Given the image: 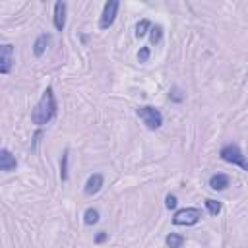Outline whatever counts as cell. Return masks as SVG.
Wrapping results in <instances>:
<instances>
[{
	"label": "cell",
	"mask_w": 248,
	"mask_h": 248,
	"mask_svg": "<svg viewBox=\"0 0 248 248\" xmlns=\"http://www.w3.org/2000/svg\"><path fill=\"white\" fill-rule=\"evenodd\" d=\"M161 39H163V27L161 25H153L151 31H149V43L157 45V43H161Z\"/></svg>",
	"instance_id": "9a60e30c"
},
{
	"label": "cell",
	"mask_w": 248,
	"mask_h": 248,
	"mask_svg": "<svg viewBox=\"0 0 248 248\" xmlns=\"http://www.w3.org/2000/svg\"><path fill=\"white\" fill-rule=\"evenodd\" d=\"M219 155H221V159H223L225 163H231V165H238V167H242L244 170H248V159L244 157L242 149H240L236 143H229V145L221 147Z\"/></svg>",
	"instance_id": "7a4b0ae2"
},
{
	"label": "cell",
	"mask_w": 248,
	"mask_h": 248,
	"mask_svg": "<svg viewBox=\"0 0 248 248\" xmlns=\"http://www.w3.org/2000/svg\"><path fill=\"white\" fill-rule=\"evenodd\" d=\"M169 97H170L172 101H176V103H180V101L184 99V97H182V91H180L178 87H172V89L169 91Z\"/></svg>",
	"instance_id": "d6986e66"
},
{
	"label": "cell",
	"mask_w": 248,
	"mask_h": 248,
	"mask_svg": "<svg viewBox=\"0 0 248 248\" xmlns=\"http://www.w3.org/2000/svg\"><path fill=\"white\" fill-rule=\"evenodd\" d=\"M52 19H54V27L58 31H62L66 27V2L58 0L54 4V16H52Z\"/></svg>",
	"instance_id": "ba28073f"
},
{
	"label": "cell",
	"mask_w": 248,
	"mask_h": 248,
	"mask_svg": "<svg viewBox=\"0 0 248 248\" xmlns=\"http://www.w3.org/2000/svg\"><path fill=\"white\" fill-rule=\"evenodd\" d=\"M103 174L101 172H95V174H91L89 178H87V182H85V188H83V192L87 194V196H93V194H97L101 188H103Z\"/></svg>",
	"instance_id": "9c48e42d"
},
{
	"label": "cell",
	"mask_w": 248,
	"mask_h": 248,
	"mask_svg": "<svg viewBox=\"0 0 248 248\" xmlns=\"http://www.w3.org/2000/svg\"><path fill=\"white\" fill-rule=\"evenodd\" d=\"M202 219V211L198 207H184V209H178L172 217V223L174 225H182V227H192L196 225L198 221Z\"/></svg>",
	"instance_id": "277c9868"
},
{
	"label": "cell",
	"mask_w": 248,
	"mask_h": 248,
	"mask_svg": "<svg viewBox=\"0 0 248 248\" xmlns=\"http://www.w3.org/2000/svg\"><path fill=\"white\" fill-rule=\"evenodd\" d=\"M151 21L149 19H141V21H138V25H136V37L138 39H141V37H145L149 31H151Z\"/></svg>",
	"instance_id": "4fadbf2b"
},
{
	"label": "cell",
	"mask_w": 248,
	"mask_h": 248,
	"mask_svg": "<svg viewBox=\"0 0 248 248\" xmlns=\"http://www.w3.org/2000/svg\"><path fill=\"white\" fill-rule=\"evenodd\" d=\"M149 54H151V52H149V46H141V48L138 50V60H140V62H147V60H149Z\"/></svg>",
	"instance_id": "ac0fdd59"
},
{
	"label": "cell",
	"mask_w": 248,
	"mask_h": 248,
	"mask_svg": "<svg viewBox=\"0 0 248 248\" xmlns=\"http://www.w3.org/2000/svg\"><path fill=\"white\" fill-rule=\"evenodd\" d=\"M165 242H167L169 248H182V244H184V236H182V234H176V232H170V234H167Z\"/></svg>",
	"instance_id": "7c38bea8"
},
{
	"label": "cell",
	"mask_w": 248,
	"mask_h": 248,
	"mask_svg": "<svg viewBox=\"0 0 248 248\" xmlns=\"http://www.w3.org/2000/svg\"><path fill=\"white\" fill-rule=\"evenodd\" d=\"M105 240H107V232H99V234H97V238H95V242H97V244H101V242H105Z\"/></svg>",
	"instance_id": "44dd1931"
},
{
	"label": "cell",
	"mask_w": 248,
	"mask_h": 248,
	"mask_svg": "<svg viewBox=\"0 0 248 248\" xmlns=\"http://www.w3.org/2000/svg\"><path fill=\"white\" fill-rule=\"evenodd\" d=\"M48 43H50V35L48 33H41L35 39V43H33V54L35 56H43L45 50H46V46H48Z\"/></svg>",
	"instance_id": "8fae6325"
},
{
	"label": "cell",
	"mask_w": 248,
	"mask_h": 248,
	"mask_svg": "<svg viewBox=\"0 0 248 248\" xmlns=\"http://www.w3.org/2000/svg\"><path fill=\"white\" fill-rule=\"evenodd\" d=\"M136 114L143 120V124L149 130H157L163 126V114L155 107H140V108H136Z\"/></svg>",
	"instance_id": "3957f363"
},
{
	"label": "cell",
	"mask_w": 248,
	"mask_h": 248,
	"mask_svg": "<svg viewBox=\"0 0 248 248\" xmlns=\"http://www.w3.org/2000/svg\"><path fill=\"white\" fill-rule=\"evenodd\" d=\"M14 64V46L10 43L0 46V72L2 74H10Z\"/></svg>",
	"instance_id": "8992f818"
},
{
	"label": "cell",
	"mask_w": 248,
	"mask_h": 248,
	"mask_svg": "<svg viewBox=\"0 0 248 248\" xmlns=\"http://www.w3.org/2000/svg\"><path fill=\"white\" fill-rule=\"evenodd\" d=\"M97 221H99V211H97L95 207L85 209V213H83V223H85V225H95Z\"/></svg>",
	"instance_id": "5bb4252c"
},
{
	"label": "cell",
	"mask_w": 248,
	"mask_h": 248,
	"mask_svg": "<svg viewBox=\"0 0 248 248\" xmlns=\"http://www.w3.org/2000/svg\"><path fill=\"white\" fill-rule=\"evenodd\" d=\"M16 167H17L16 157L10 153V149L2 147V149H0V170H4V172H12V170H16Z\"/></svg>",
	"instance_id": "52a82bcc"
},
{
	"label": "cell",
	"mask_w": 248,
	"mask_h": 248,
	"mask_svg": "<svg viewBox=\"0 0 248 248\" xmlns=\"http://www.w3.org/2000/svg\"><path fill=\"white\" fill-rule=\"evenodd\" d=\"M68 159H70V151L66 149L62 153V161H60V178H62V182L68 180Z\"/></svg>",
	"instance_id": "2e32d148"
},
{
	"label": "cell",
	"mask_w": 248,
	"mask_h": 248,
	"mask_svg": "<svg viewBox=\"0 0 248 248\" xmlns=\"http://www.w3.org/2000/svg\"><path fill=\"white\" fill-rule=\"evenodd\" d=\"M56 108H58V105H56L54 91H52V87H46V89L43 91L39 103L35 105L33 112H31V122L37 124V126H45V124H48V122L54 118Z\"/></svg>",
	"instance_id": "6da1fadb"
},
{
	"label": "cell",
	"mask_w": 248,
	"mask_h": 248,
	"mask_svg": "<svg viewBox=\"0 0 248 248\" xmlns=\"http://www.w3.org/2000/svg\"><path fill=\"white\" fill-rule=\"evenodd\" d=\"M205 207H207V211H209L211 215H217V213L221 211V202L207 198V200H205Z\"/></svg>",
	"instance_id": "e0dca14e"
},
{
	"label": "cell",
	"mask_w": 248,
	"mask_h": 248,
	"mask_svg": "<svg viewBox=\"0 0 248 248\" xmlns=\"http://www.w3.org/2000/svg\"><path fill=\"white\" fill-rule=\"evenodd\" d=\"M118 6H120L118 0H108V2L105 4L103 14H101V19H99V27H101V29H108V27L114 23L116 14H118Z\"/></svg>",
	"instance_id": "5b68a950"
},
{
	"label": "cell",
	"mask_w": 248,
	"mask_h": 248,
	"mask_svg": "<svg viewBox=\"0 0 248 248\" xmlns=\"http://www.w3.org/2000/svg\"><path fill=\"white\" fill-rule=\"evenodd\" d=\"M176 203H178V200H176V196H174V194H169V196L165 198V205H167V209H174V207H176Z\"/></svg>",
	"instance_id": "ffe728a7"
},
{
	"label": "cell",
	"mask_w": 248,
	"mask_h": 248,
	"mask_svg": "<svg viewBox=\"0 0 248 248\" xmlns=\"http://www.w3.org/2000/svg\"><path fill=\"white\" fill-rule=\"evenodd\" d=\"M229 184H231V178H229L227 174H223V172H217V174H213V176L209 178V188L215 190V192L225 190Z\"/></svg>",
	"instance_id": "30bf717a"
}]
</instances>
